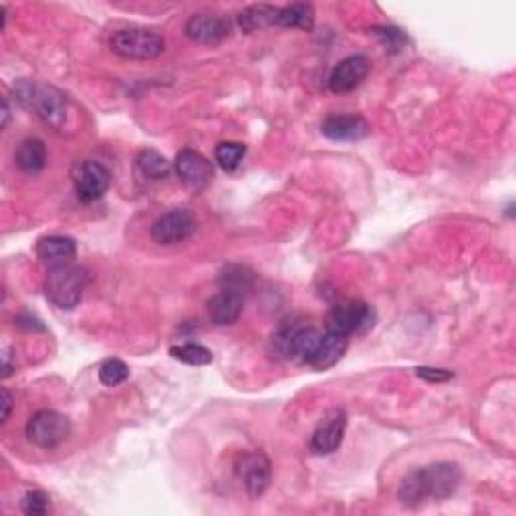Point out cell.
<instances>
[{
	"mask_svg": "<svg viewBox=\"0 0 516 516\" xmlns=\"http://www.w3.org/2000/svg\"><path fill=\"white\" fill-rule=\"evenodd\" d=\"M174 170H176L178 178L184 181V186L194 190V192L204 190L214 178L212 164H210V161L200 154V151H194V150L178 151Z\"/></svg>",
	"mask_w": 516,
	"mask_h": 516,
	"instance_id": "11",
	"label": "cell"
},
{
	"mask_svg": "<svg viewBox=\"0 0 516 516\" xmlns=\"http://www.w3.org/2000/svg\"><path fill=\"white\" fill-rule=\"evenodd\" d=\"M186 35L200 45H218L231 35V23L218 15H194L188 18Z\"/></svg>",
	"mask_w": 516,
	"mask_h": 516,
	"instance_id": "13",
	"label": "cell"
},
{
	"mask_svg": "<svg viewBox=\"0 0 516 516\" xmlns=\"http://www.w3.org/2000/svg\"><path fill=\"white\" fill-rule=\"evenodd\" d=\"M236 474L246 494L251 496V499H258V496H263L271 486V460L261 452L246 454L243 456V460L238 462Z\"/></svg>",
	"mask_w": 516,
	"mask_h": 516,
	"instance_id": "10",
	"label": "cell"
},
{
	"mask_svg": "<svg viewBox=\"0 0 516 516\" xmlns=\"http://www.w3.org/2000/svg\"><path fill=\"white\" fill-rule=\"evenodd\" d=\"M89 271L77 264L53 266L45 279V297L61 311H73L89 286Z\"/></svg>",
	"mask_w": 516,
	"mask_h": 516,
	"instance_id": "3",
	"label": "cell"
},
{
	"mask_svg": "<svg viewBox=\"0 0 516 516\" xmlns=\"http://www.w3.org/2000/svg\"><path fill=\"white\" fill-rule=\"evenodd\" d=\"M374 319L376 313L367 303L356 299L343 301L329 311L327 331H333L337 333V335L349 339L351 335H356V333L369 329L371 325H374Z\"/></svg>",
	"mask_w": 516,
	"mask_h": 516,
	"instance_id": "6",
	"label": "cell"
},
{
	"mask_svg": "<svg viewBox=\"0 0 516 516\" xmlns=\"http://www.w3.org/2000/svg\"><path fill=\"white\" fill-rule=\"evenodd\" d=\"M462 470L454 462H436L409 472L397 489V501L416 509L426 501H446L460 489Z\"/></svg>",
	"mask_w": 516,
	"mask_h": 516,
	"instance_id": "1",
	"label": "cell"
},
{
	"mask_svg": "<svg viewBox=\"0 0 516 516\" xmlns=\"http://www.w3.org/2000/svg\"><path fill=\"white\" fill-rule=\"evenodd\" d=\"M11 412H13V396L11 391L3 387V424H6L8 419H11Z\"/></svg>",
	"mask_w": 516,
	"mask_h": 516,
	"instance_id": "30",
	"label": "cell"
},
{
	"mask_svg": "<svg viewBox=\"0 0 516 516\" xmlns=\"http://www.w3.org/2000/svg\"><path fill=\"white\" fill-rule=\"evenodd\" d=\"M73 184L75 192H77L79 200L85 204H91L95 200H99L108 192L111 186V174L99 161H81L73 170Z\"/></svg>",
	"mask_w": 516,
	"mask_h": 516,
	"instance_id": "8",
	"label": "cell"
},
{
	"mask_svg": "<svg viewBox=\"0 0 516 516\" xmlns=\"http://www.w3.org/2000/svg\"><path fill=\"white\" fill-rule=\"evenodd\" d=\"M374 33L386 43V46L391 51H397L406 45V35L396 26H374Z\"/></svg>",
	"mask_w": 516,
	"mask_h": 516,
	"instance_id": "28",
	"label": "cell"
},
{
	"mask_svg": "<svg viewBox=\"0 0 516 516\" xmlns=\"http://www.w3.org/2000/svg\"><path fill=\"white\" fill-rule=\"evenodd\" d=\"M129 377V367L121 359H105L99 367V381L105 387H118Z\"/></svg>",
	"mask_w": 516,
	"mask_h": 516,
	"instance_id": "26",
	"label": "cell"
},
{
	"mask_svg": "<svg viewBox=\"0 0 516 516\" xmlns=\"http://www.w3.org/2000/svg\"><path fill=\"white\" fill-rule=\"evenodd\" d=\"M136 164H138V170H139V174L143 178L154 180V181L168 178L170 171H171L170 161L156 150H141L138 160H136Z\"/></svg>",
	"mask_w": 516,
	"mask_h": 516,
	"instance_id": "23",
	"label": "cell"
},
{
	"mask_svg": "<svg viewBox=\"0 0 516 516\" xmlns=\"http://www.w3.org/2000/svg\"><path fill=\"white\" fill-rule=\"evenodd\" d=\"M315 23V11L307 3H293L279 8L276 16V26L283 28H301V31H311Z\"/></svg>",
	"mask_w": 516,
	"mask_h": 516,
	"instance_id": "21",
	"label": "cell"
},
{
	"mask_svg": "<svg viewBox=\"0 0 516 516\" xmlns=\"http://www.w3.org/2000/svg\"><path fill=\"white\" fill-rule=\"evenodd\" d=\"M26 439L43 450H53L61 446L71 436L69 418L55 412V409H41L31 416L25 428Z\"/></svg>",
	"mask_w": 516,
	"mask_h": 516,
	"instance_id": "5",
	"label": "cell"
},
{
	"mask_svg": "<svg viewBox=\"0 0 516 516\" xmlns=\"http://www.w3.org/2000/svg\"><path fill=\"white\" fill-rule=\"evenodd\" d=\"M244 309V297L238 293L220 289L212 299L208 301V317L216 327H228L241 319Z\"/></svg>",
	"mask_w": 516,
	"mask_h": 516,
	"instance_id": "16",
	"label": "cell"
},
{
	"mask_svg": "<svg viewBox=\"0 0 516 516\" xmlns=\"http://www.w3.org/2000/svg\"><path fill=\"white\" fill-rule=\"evenodd\" d=\"M196 228H198V220L188 208H174L170 210V212L156 218V222L151 224L150 232L151 238H154V243L170 246L188 241V238L196 232Z\"/></svg>",
	"mask_w": 516,
	"mask_h": 516,
	"instance_id": "7",
	"label": "cell"
},
{
	"mask_svg": "<svg viewBox=\"0 0 516 516\" xmlns=\"http://www.w3.org/2000/svg\"><path fill=\"white\" fill-rule=\"evenodd\" d=\"M416 376L422 377L429 384H444V381H450L454 377L452 371L448 369H434V367H418Z\"/></svg>",
	"mask_w": 516,
	"mask_h": 516,
	"instance_id": "29",
	"label": "cell"
},
{
	"mask_svg": "<svg viewBox=\"0 0 516 516\" xmlns=\"http://www.w3.org/2000/svg\"><path fill=\"white\" fill-rule=\"evenodd\" d=\"M253 286H254V276L251 271L246 269V266L231 264V266H226L222 274H220V289L243 294L244 299H246V294L253 291Z\"/></svg>",
	"mask_w": 516,
	"mask_h": 516,
	"instance_id": "22",
	"label": "cell"
},
{
	"mask_svg": "<svg viewBox=\"0 0 516 516\" xmlns=\"http://www.w3.org/2000/svg\"><path fill=\"white\" fill-rule=\"evenodd\" d=\"M8 119H11V108H8V101L3 99V129L8 128Z\"/></svg>",
	"mask_w": 516,
	"mask_h": 516,
	"instance_id": "32",
	"label": "cell"
},
{
	"mask_svg": "<svg viewBox=\"0 0 516 516\" xmlns=\"http://www.w3.org/2000/svg\"><path fill=\"white\" fill-rule=\"evenodd\" d=\"M36 256L51 266L69 264L77 254V243L71 236H45L36 243Z\"/></svg>",
	"mask_w": 516,
	"mask_h": 516,
	"instance_id": "17",
	"label": "cell"
},
{
	"mask_svg": "<svg viewBox=\"0 0 516 516\" xmlns=\"http://www.w3.org/2000/svg\"><path fill=\"white\" fill-rule=\"evenodd\" d=\"M349 346V339L337 335L333 331H325L321 333V337L317 341V346L311 351V356L307 357V366L315 367V369H327L333 367L335 363H339V359L346 356Z\"/></svg>",
	"mask_w": 516,
	"mask_h": 516,
	"instance_id": "15",
	"label": "cell"
},
{
	"mask_svg": "<svg viewBox=\"0 0 516 516\" xmlns=\"http://www.w3.org/2000/svg\"><path fill=\"white\" fill-rule=\"evenodd\" d=\"M21 509L25 514L28 516H43L49 512L51 509V502H49V496L41 490H31L23 496L21 501Z\"/></svg>",
	"mask_w": 516,
	"mask_h": 516,
	"instance_id": "27",
	"label": "cell"
},
{
	"mask_svg": "<svg viewBox=\"0 0 516 516\" xmlns=\"http://www.w3.org/2000/svg\"><path fill=\"white\" fill-rule=\"evenodd\" d=\"M214 156H216L218 166L224 171H234L238 166H241V161L246 156V146L238 141H222L216 146Z\"/></svg>",
	"mask_w": 516,
	"mask_h": 516,
	"instance_id": "25",
	"label": "cell"
},
{
	"mask_svg": "<svg viewBox=\"0 0 516 516\" xmlns=\"http://www.w3.org/2000/svg\"><path fill=\"white\" fill-rule=\"evenodd\" d=\"M276 16H279V6L253 5L238 15V26L244 33H254L261 31V28L276 25Z\"/></svg>",
	"mask_w": 516,
	"mask_h": 516,
	"instance_id": "20",
	"label": "cell"
},
{
	"mask_svg": "<svg viewBox=\"0 0 516 516\" xmlns=\"http://www.w3.org/2000/svg\"><path fill=\"white\" fill-rule=\"evenodd\" d=\"M347 429V414L346 409H331V412L321 419V424L311 436V452L317 456H327L339 450L346 438Z\"/></svg>",
	"mask_w": 516,
	"mask_h": 516,
	"instance_id": "9",
	"label": "cell"
},
{
	"mask_svg": "<svg viewBox=\"0 0 516 516\" xmlns=\"http://www.w3.org/2000/svg\"><path fill=\"white\" fill-rule=\"evenodd\" d=\"M3 359H5V369H3V377L6 379L8 376L13 374V363H11V351H5V356H3Z\"/></svg>",
	"mask_w": 516,
	"mask_h": 516,
	"instance_id": "31",
	"label": "cell"
},
{
	"mask_svg": "<svg viewBox=\"0 0 516 516\" xmlns=\"http://www.w3.org/2000/svg\"><path fill=\"white\" fill-rule=\"evenodd\" d=\"M111 51L121 59L150 61L166 51L164 36L146 28H123L111 36Z\"/></svg>",
	"mask_w": 516,
	"mask_h": 516,
	"instance_id": "4",
	"label": "cell"
},
{
	"mask_svg": "<svg viewBox=\"0 0 516 516\" xmlns=\"http://www.w3.org/2000/svg\"><path fill=\"white\" fill-rule=\"evenodd\" d=\"M321 133L333 141H359L369 136V123L361 116H329L321 123Z\"/></svg>",
	"mask_w": 516,
	"mask_h": 516,
	"instance_id": "14",
	"label": "cell"
},
{
	"mask_svg": "<svg viewBox=\"0 0 516 516\" xmlns=\"http://www.w3.org/2000/svg\"><path fill=\"white\" fill-rule=\"evenodd\" d=\"M16 101L25 109L35 113L46 126L53 129H63L67 119H69V99L65 95L45 83H35L21 79L15 83Z\"/></svg>",
	"mask_w": 516,
	"mask_h": 516,
	"instance_id": "2",
	"label": "cell"
},
{
	"mask_svg": "<svg viewBox=\"0 0 516 516\" xmlns=\"http://www.w3.org/2000/svg\"><path fill=\"white\" fill-rule=\"evenodd\" d=\"M303 323L284 321L271 337V353L279 359H297V339Z\"/></svg>",
	"mask_w": 516,
	"mask_h": 516,
	"instance_id": "19",
	"label": "cell"
},
{
	"mask_svg": "<svg viewBox=\"0 0 516 516\" xmlns=\"http://www.w3.org/2000/svg\"><path fill=\"white\" fill-rule=\"evenodd\" d=\"M15 164L23 174L35 176L45 170L46 166V148L39 138H26L15 151Z\"/></svg>",
	"mask_w": 516,
	"mask_h": 516,
	"instance_id": "18",
	"label": "cell"
},
{
	"mask_svg": "<svg viewBox=\"0 0 516 516\" xmlns=\"http://www.w3.org/2000/svg\"><path fill=\"white\" fill-rule=\"evenodd\" d=\"M371 63L366 55H351L346 59L339 61L329 75V89L337 95L351 93L353 89H357L359 85L366 81L369 75Z\"/></svg>",
	"mask_w": 516,
	"mask_h": 516,
	"instance_id": "12",
	"label": "cell"
},
{
	"mask_svg": "<svg viewBox=\"0 0 516 516\" xmlns=\"http://www.w3.org/2000/svg\"><path fill=\"white\" fill-rule=\"evenodd\" d=\"M170 356L186 363V366H208V363H212V351L208 347L200 346V343H181V346H176L170 349Z\"/></svg>",
	"mask_w": 516,
	"mask_h": 516,
	"instance_id": "24",
	"label": "cell"
}]
</instances>
